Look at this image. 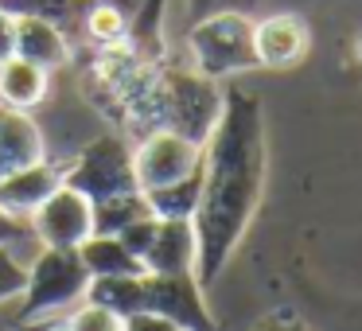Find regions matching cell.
<instances>
[{
	"label": "cell",
	"instance_id": "cell-1",
	"mask_svg": "<svg viewBox=\"0 0 362 331\" xmlns=\"http://www.w3.org/2000/svg\"><path fill=\"white\" fill-rule=\"evenodd\" d=\"M265 110L245 86L222 90V113L203 144V195L195 211L199 261L195 277L203 289L218 284L226 261L250 234L265 195Z\"/></svg>",
	"mask_w": 362,
	"mask_h": 331
},
{
	"label": "cell",
	"instance_id": "cell-2",
	"mask_svg": "<svg viewBox=\"0 0 362 331\" xmlns=\"http://www.w3.org/2000/svg\"><path fill=\"white\" fill-rule=\"evenodd\" d=\"M187 55L203 79H234V74L257 71L253 51V16L245 12H214L187 28Z\"/></svg>",
	"mask_w": 362,
	"mask_h": 331
},
{
	"label": "cell",
	"instance_id": "cell-3",
	"mask_svg": "<svg viewBox=\"0 0 362 331\" xmlns=\"http://www.w3.org/2000/svg\"><path fill=\"white\" fill-rule=\"evenodd\" d=\"M86 284H90V269L82 265L78 250H51V245H43L35 253V261L28 265V289L20 292V308L12 320L28 331L32 320L82 300Z\"/></svg>",
	"mask_w": 362,
	"mask_h": 331
},
{
	"label": "cell",
	"instance_id": "cell-4",
	"mask_svg": "<svg viewBox=\"0 0 362 331\" xmlns=\"http://www.w3.org/2000/svg\"><path fill=\"white\" fill-rule=\"evenodd\" d=\"M63 183L74 187L78 195H86L90 203L141 191V183H136V164H133V144L117 133L94 137V141L63 168Z\"/></svg>",
	"mask_w": 362,
	"mask_h": 331
},
{
	"label": "cell",
	"instance_id": "cell-5",
	"mask_svg": "<svg viewBox=\"0 0 362 331\" xmlns=\"http://www.w3.org/2000/svg\"><path fill=\"white\" fill-rule=\"evenodd\" d=\"M144 312L180 323L183 331H214L206 289L195 273H144Z\"/></svg>",
	"mask_w": 362,
	"mask_h": 331
},
{
	"label": "cell",
	"instance_id": "cell-6",
	"mask_svg": "<svg viewBox=\"0 0 362 331\" xmlns=\"http://www.w3.org/2000/svg\"><path fill=\"white\" fill-rule=\"evenodd\" d=\"M133 164H136L141 191H156V187H168V183L195 172L203 164V144L160 129V133L141 137V144L133 149Z\"/></svg>",
	"mask_w": 362,
	"mask_h": 331
},
{
	"label": "cell",
	"instance_id": "cell-7",
	"mask_svg": "<svg viewBox=\"0 0 362 331\" xmlns=\"http://www.w3.org/2000/svg\"><path fill=\"white\" fill-rule=\"evenodd\" d=\"M32 234L40 245H51V250H78L94 234V203L63 183L32 214Z\"/></svg>",
	"mask_w": 362,
	"mask_h": 331
},
{
	"label": "cell",
	"instance_id": "cell-8",
	"mask_svg": "<svg viewBox=\"0 0 362 331\" xmlns=\"http://www.w3.org/2000/svg\"><path fill=\"white\" fill-rule=\"evenodd\" d=\"M308 47H312V32L292 12H273L265 20H253V51H257V66H265V71L296 66L308 55Z\"/></svg>",
	"mask_w": 362,
	"mask_h": 331
},
{
	"label": "cell",
	"instance_id": "cell-9",
	"mask_svg": "<svg viewBox=\"0 0 362 331\" xmlns=\"http://www.w3.org/2000/svg\"><path fill=\"white\" fill-rule=\"evenodd\" d=\"M144 273H195L199 238L187 219H156L152 242L144 250Z\"/></svg>",
	"mask_w": 362,
	"mask_h": 331
},
{
	"label": "cell",
	"instance_id": "cell-10",
	"mask_svg": "<svg viewBox=\"0 0 362 331\" xmlns=\"http://www.w3.org/2000/svg\"><path fill=\"white\" fill-rule=\"evenodd\" d=\"M63 187V168L59 164H40L20 168V172L0 180V211H8L12 219H32L55 191Z\"/></svg>",
	"mask_w": 362,
	"mask_h": 331
},
{
	"label": "cell",
	"instance_id": "cell-11",
	"mask_svg": "<svg viewBox=\"0 0 362 331\" xmlns=\"http://www.w3.org/2000/svg\"><path fill=\"white\" fill-rule=\"evenodd\" d=\"M40 160H47L43 129L32 121V113L0 105V180L20 168L40 164Z\"/></svg>",
	"mask_w": 362,
	"mask_h": 331
},
{
	"label": "cell",
	"instance_id": "cell-12",
	"mask_svg": "<svg viewBox=\"0 0 362 331\" xmlns=\"http://www.w3.org/2000/svg\"><path fill=\"white\" fill-rule=\"evenodd\" d=\"M16 55L43 66V71H55V66L71 63V35L63 28L47 24V20L20 16L16 20Z\"/></svg>",
	"mask_w": 362,
	"mask_h": 331
},
{
	"label": "cell",
	"instance_id": "cell-13",
	"mask_svg": "<svg viewBox=\"0 0 362 331\" xmlns=\"http://www.w3.org/2000/svg\"><path fill=\"white\" fill-rule=\"evenodd\" d=\"M47 86H51V71L28 63V59L12 55L0 63V105H8V110L32 113L47 98Z\"/></svg>",
	"mask_w": 362,
	"mask_h": 331
},
{
	"label": "cell",
	"instance_id": "cell-14",
	"mask_svg": "<svg viewBox=\"0 0 362 331\" xmlns=\"http://www.w3.org/2000/svg\"><path fill=\"white\" fill-rule=\"evenodd\" d=\"M86 304L110 308L121 320L144 312V273H125V277H90L86 284Z\"/></svg>",
	"mask_w": 362,
	"mask_h": 331
},
{
	"label": "cell",
	"instance_id": "cell-15",
	"mask_svg": "<svg viewBox=\"0 0 362 331\" xmlns=\"http://www.w3.org/2000/svg\"><path fill=\"white\" fill-rule=\"evenodd\" d=\"M0 8L8 16H32V20H47V24L63 28L66 35H74L82 28L86 32V16L94 8V0H0Z\"/></svg>",
	"mask_w": 362,
	"mask_h": 331
},
{
	"label": "cell",
	"instance_id": "cell-16",
	"mask_svg": "<svg viewBox=\"0 0 362 331\" xmlns=\"http://www.w3.org/2000/svg\"><path fill=\"white\" fill-rule=\"evenodd\" d=\"M82 265L90 269V277H125V273H144V265L125 250V242L113 234H90L78 245Z\"/></svg>",
	"mask_w": 362,
	"mask_h": 331
},
{
	"label": "cell",
	"instance_id": "cell-17",
	"mask_svg": "<svg viewBox=\"0 0 362 331\" xmlns=\"http://www.w3.org/2000/svg\"><path fill=\"white\" fill-rule=\"evenodd\" d=\"M199 195H203V164L191 175H183V180L168 183V187L144 191V199H148L156 219H187V222L195 219V211H199Z\"/></svg>",
	"mask_w": 362,
	"mask_h": 331
},
{
	"label": "cell",
	"instance_id": "cell-18",
	"mask_svg": "<svg viewBox=\"0 0 362 331\" xmlns=\"http://www.w3.org/2000/svg\"><path fill=\"white\" fill-rule=\"evenodd\" d=\"M141 219H156L144 199V191H133V195H113V199H102L94 203V234H113L117 238L125 226Z\"/></svg>",
	"mask_w": 362,
	"mask_h": 331
},
{
	"label": "cell",
	"instance_id": "cell-19",
	"mask_svg": "<svg viewBox=\"0 0 362 331\" xmlns=\"http://www.w3.org/2000/svg\"><path fill=\"white\" fill-rule=\"evenodd\" d=\"M86 35L98 43V47H117L121 40H129V20L121 8L105 4V0H94V8L86 16Z\"/></svg>",
	"mask_w": 362,
	"mask_h": 331
},
{
	"label": "cell",
	"instance_id": "cell-20",
	"mask_svg": "<svg viewBox=\"0 0 362 331\" xmlns=\"http://www.w3.org/2000/svg\"><path fill=\"white\" fill-rule=\"evenodd\" d=\"M24 289H28V265L12 253V245H0V304L20 300Z\"/></svg>",
	"mask_w": 362,
	"mask_h": 331
},
{
	"label": "cell",
	"instance_id": "cell-21",
	"mask_svg": "<svg viewBox=\"0 0 362 331\" xmlns=\"http://www.w3.org/2000/svg\"><path fill=\"white\" fill-rule=\"evenodd\" d=\"M66 327L71 331H125V320H121L117 312H110V308H98V304H86V300H82V308L71 312Z\"/></svg>",
	"mask_w": 362,
	"mask_h": 331
},
{
	"label": "cell",
	"instance_id": "cell-22",
	"mask_svg": "<svg viewBox=\"0 0 362 331\" xmlns=\"http://www.w3.org/2000/svg\"><path fill=\"white\" fill-rule=\"evenodd\" d=\"M257 4L261 0H183V12H187V24H195V20L214 16V12H245V16H253Z\"/></svg>",
	"mask_w": 362,
	"mask_h": 331
},
{
	"label": "cell",
	"instance_id": "cell-23",
	"mask_svg": "<svg viewBox=\"0 0 362 331\" xmlns=\"http://www.w3.org/2000/svg\"><path fill=\"white\" fill-rule=\"evenodd\" d=\"M152 230H156V219H141V222H133V226H125L117 238L125 242V250L141 261L144 250H148V242H152ZM141 265H144V261H141Z\"/></svg>",
	"mask_w": 362,
	"mask_h": 331
},
{
	"label": "cell",
	"instance_id": "cell-24",
	"mask_svg": "<svg viewBox=\"0 0 362 331\" xmlns=\"http://www.w3.org/2000/svg\"><path fill=\"white\" fill-rule=\"evenodd\" d=\"M125 331H183V327L164 320V315H156V312H136L125 320Z\"/></svg>",
	"mask_w": 362,
	"mask_h": 331
},
{
	"label": "cell",
	"instance_id": "cell-25",
	"mask_svg": "<svg viewBox=\"0 0 362 331\" xmlns=\"http://www.w3.org/2000/svg\"><path fill=\"white\" fill-rule=\"evenodd\" d=\"M16 55V16L0 8V63Z\"/></svg>",
	"mask_w": 362,
	"mask_h": 331
},
{
	"label": "cell",
	"instance_id": "cell-26",
	"mask_svg": "<svg viewBox=\"0 0 362 331\" xmlns=\"http://www.w3.org/2000/svg\"><path fill=\"white\" fill-rule=\"evenodd\" d=\"M28 230L32 226H24V219H12L8 211H0V245H16L20 238H28Z\"/></svg>",
	"mask_w": 362,
	"mask_h": 331
},
{
	"label": "cell",
	"instance_id": "cell-27",
	"mask_svg": "<svg viewBox=\"0 0 362 331\" xmlns=\"http://www.w3.org/2000/svg\"><path fill=\"white\" fill-rule=\"evenodd\" d=\"M257 331H315V327H308L304 320H292V315H284V320H281V315H269Z\"/></svg>",
	"mask_w": 362,
	"mask_h": 331
},
{
	"label": "cell",
	"instance_id": "cell-28",
	"mask_svg": "<svg viewBox=\"0 0 362 331\" xmlns=\"http://www.w3.org/2000/svg\"><path fill=\"white\" fill-rule=\"evenodd\" d=\"M0 331H24L16 320H0Z\"/></svg>",
	"mask_w": 362,
	"mask_h": 331
},
{
	"label": "cell",
	"instance_id": "cell-29",
	"mask_svg": "<svg viewBox=\"0 0 362 331\" xmlns=\"http://www.w3.org/2000/svg\"><path fill=\"white\" fill-rule=\"evenodd\" d=\"M354 59H358V63H362V32L354 35Z\"/></svg>",
	"mask_w": 362,
	"mask_h": 331
},
{
	"label": "cell",
	"instance_id": "cell-30",
	"mask_svg": "<svg viewBox=\"0 0 362 331\" xmlns=\"http://www.w3.org/2000/svg\"><path fill=\"white\" fill-rule=\"evenodd\" d=\"M51 331H71V327H66V323H55V327H51Z\"/></svg>",
	"mask_w": 362,
	"mask_h": 331
},
{
	"label": "cell",
	"instance_id": "cell-31",
	"mask_svg": "<svg viewBox=\"0 0 362 331\" xmlns=\"http://www.w3.org/2000/svg\"><path fill=\"white\" fill-rule=\"evenodd\" d=\"M214 331H222V327H214Z\"/></svg>",
	"mask_w": 362,
	"mask_h": 331
}]
</instances>
